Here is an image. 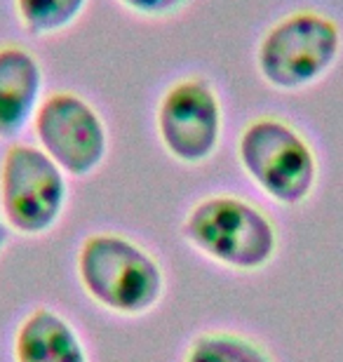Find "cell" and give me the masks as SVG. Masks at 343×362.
<instances>
[{
	"instance_id": "cell-1",
	"label": "cell",
	"mask_w": 343,
	"mask_h": 362,
	"mask_svg": "<svg viewBox=\"0 0 343 362\" xmlns=\"http://www.w3.org/2000/svg\"><path fill=\"white\" fill-rule=\"evenodd\" d=\"M76 278L94 306L115 317L153 313L167 294L163 262L136 238L94 230L76 252Z\"/></svg>"
},
{
	"instance_id": "cell-2",
	"label": "cell",
	"mask_w": 343,
	"mask_h": 362,
	"mask_svg": "<svg viewBox=\"0 0 343 362\" xmlns=\"http://www.w3.org/2000/svg\"><path fill=\"white\" fill-rule=\"evenodd\" d=\"M179 235L202 259L233 273H261L280 255L275 219L238 193L198 198L186 209Z\"/></svg>"
},
{
	"instance_id": "cell-3",
	"label": "cell",
	"mask_w": 343,
	"mask_h": 362,
	"mask_svg": "<svg viewBox=\"0 0 343 362\" xmlns=\"http://www.w3.org/2000/svg\"><path fill=\"white\" fill-rule=\"evenodd\" d=\"M236 158L252 186L280 207H301L318 191V151L282 115H257L245 122L236 139Z\"/></svg>"
},
{
	"instance_id": "cell-4",
	"label": "cell",
	"mask_w": 343,
	"mask_h": 362,
	"mask_svg": "<svg viewBox=\"0 0 343 362\" xmlns=\"http://www.w3.org/2000/svg\"><path fill=\"white\" fill-rule=\"evenodd\" d=\"M343 54V28L322 10L301 7L275 19L254 49L259 78L275 92H303L332 74Z\"/></svg>"
},
{
	"instance_id": "cell-5",
	"label": "cell",
	"mask_w": 343,
	"mask_h": 362,
	"mask_svg": "<svg viewBox=\"0 0 343 362\" xmlns=\"http://www.w3.org/2000/svg\"><path fill=\"white\" fill-rule=\"evenodd\" d=\"M71 198L69 175L38 144L12 141L0 156V216L12 233L42 238L59 226Z\"/></svg>"
},
{
	"instance_id": "cell-6",
	"label": "cell",
	"mask_w": 343,
	"mask_h": 362,
	"mask_svg": "<svg viewBox=\"0 0 343 362\" xmlns=\"http://www.w3.org/2000/svg\"><path fill=\"white\" fill-rule=\"evenodd\" d=\"M153 127L174 163L207 165L221 148L226 132V108L216 85L198 74L172 81L158 97Z\"/></svg>"
},
{
	"instance_id": "cell-7",
	"label": "cell",
	"mask_w": 343,
	"mask_h": 362,
	"mask_svg": "<svg viewBox=\"0 0 343 362\" xmlns=\"http://www.w3.org/2000/svg\"><path fill=\"white\" fill-rule=\"evenodd\" d=\"M35 144L73 179H87L104 168L111 132L90 99L73 90H54L40 101L33 118Z\"/></svg>"
},
{
	"instance_id": "cell-8",
	"label": "cell",
	"mask_w": 343,
	"mask_h": 362,
	"mask_svg": "<svg viewBox=\"0 0 343 362\" xmlns=\"http://www.w3.org/2000/svg\"><path fill=\"white\" fill-rule=\"evenodd\" d=\"M45 99V69L38 54L21 42L0 45V141H17Z\"/></svg>"
},
{
	"instance_id": "cell-9",
	"label": "cell",
	"mask_w": 343,
	"mask_h": 362,
	"mask_svg": "<svg viewBox=\"0 0 343 362\" xmlns=\"http://www.w3.org/2000/svg\"><path fill=\"white\" fill-rule=\"evenodd\" d=\"M10 356L12 362H92L71 317L45 303L21 315L12 332Z\"/></svg>"
},
{
	"instance_id": "cell-10",
	"label": "cell",
	"mask_w": 343,
	"mask_h": 362,
	"mask_svg": "<svg viewBox=\"0 0 343 362\" xmlns=\"http://www.w3.org/2000/svg\"><path fill=\"white\" fill-rule=\"evenodd\" d=\"M181 362H275L257 337L238 329H202L184 349Z\"/></svg>"
},
{
	"instance_id": "cell-11",
	"label": "cell",
	"mask_w": 343,
	"mask_h": 362,
	"mask_svg": "<svg viewBox=\"0 0 343 362\" xmlns=\"http://www.w3.org/2000/svg\"><path fill=\"white\" fill-rule=\"evenodd\" d=\"M14 17L31 38L66 33L83 19L90 0H12Z\"/></svg>"
},
{
	"instance_id": "cell-12",
	"label": "cell",
	"mask_w": 343,
	"mask_h": 362,
	"mask_svg": "<svg viewBox=\"0 0 343 362\" xmlns=\"http://www.w3.org/2000/svg\"><path fill=\"white\" fill-rule=\"evenodd\" d=\"M115 3L141 19H170L184 12L191 0H115Z\"/></svg>"
},
{
	"instance_id": "cell-13",
	"label": "cell",
	"mask_w": 343,
	"mask_h": 362,
	"mask_svg": "<svg viewBox=\"0 0 343 362\" xmlns=\"http://www.w3.org/2000/svg\"><path fill=\"white\" fill-rule=\"evenodd\" d=\"M10 240H12V230L5 223L3 216H0V257L5 255V250H7V245H10Z\"/></svg>"
}]
</instances>
